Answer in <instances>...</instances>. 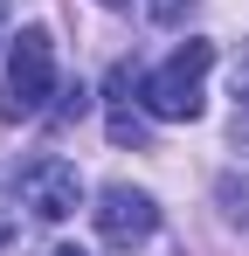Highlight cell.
Listing matches in <instances>:
<instances>
[{
	"instance_id": "cell-5",
	"label": "cell",
	"mask_w": 249,
	"mask_h": 256,
	"mask_svg": "<svg viewBox=\"0 0 249 256\" xmlns=\"http://www.w3.org/2000/svg\"><path fill=\"white\" fill-rule=\"evenodd\" d=\"M138 97V70L132 62H118L111 76H104V132H111V146H138L146 138V104H132Z\"/></svg>"
},
{
	"instance_id": "cell-7",
	"label": "cell",
	"mask_w": 249,
	"mask_h": 256,
	"mask_svg": "<svg viewBox=\"0 0 249 256\" xmlns=\"http://www.w3.org/2000/svg\"><path fill=\"white\" fill-rule=\"evenodd\" d=\"M236 97L249 104V48H242V62H236Z\"/></svg>"
},
{
	"instance_id": "cell-4",
	"label": "cell",
	"mask_w": 249,
	"mask_h": 256,
	"mask_svg": "<svg viewBox=\"0 0 249 256\" xmlns=\"http://www.w3.org/2000/svg\"><path fill=\"white\" fill-rule=\"evenodd\" d=\"M90 222H97V236H104L111 250H138V242L160 228V208H152V194H138V187H104L97 208H90Z\"/></svg>"
},
{
	"instance_id": "cell-9",
	"label": "cell",
	"mask_w": 249,
	"mask_h": 256,
	"mask_svg": "<svg viewBox=\"0 0 249 256\" xmlns=\"http://www.w3.org/2000/svg\"><path fill=\"white\" fill-rule=\"evenodd\" d=\"M48 256H83V250H48Z\"/></svg>"
},
{
	"instance_id": "cell-8",
	"label": "cell",
	"mask_w": 249,
	"mask_h": 256,
	"mask_svg": "<svg viewBox=\"0 0 249 256\" xmlns=\"http://www.w3.org/2000/svg\"><path fill=\"white\" fill-rule=\"evenodd\" d=\"M97 7H132V0H97Z\"/></svg>"
},
{
	"instance_id": "cell-3",
	"label": "cell",
	"mask_w": 249,
	"mask_h": 256,
	"mask_svg": "<svg viewBox=\"0 0 249 256\" xmlns=\"http://www.w3.org/2000/svg\"><path fill=\"white\" fill-rule=\"evenodd\" d=\"M21 208L35 214V222H70V214L83 208V180L70 160H28L21 166Z\"/></svg>"
},
{
	"instance_id": "cell-1",
	"label": "cell",
	"mask_w": 249,
	"mask_h": 256,
	"mask_svg": "<svg viewBox=\"0 0 249 256\" xmlns=\"http://www.w3.org/2000/svg\"><path fill=\"white\" fill-rule=\"evenodd\" d=\"M208 70H214V42H180L160 70L138 76V104H146L152 118H166V125H187V118H201Z\"/></svg>"
},
{
	"instance_id": "cell-2",
	"label": "cell",
	"mask_w": 249,
	"mask_h": 256,
	"mask_svg": "<svg viewBox=\"0 0 249 256\" xmlns=\"http://www.w3.org/2000/svg\"><path fill=\"white\" fill-rule=\"evenodd\" d=\"M56 97V35L48 28H21L7 48V84H0V118H42Z\"/></svg>"
},
{
	"instance_id": "cell-6",
	"label": "cell",
	"mask_w": 249,
	"mask_h": 256,
	"mask_svg": "<svg viewBox=\"0 0 249 256\" xmlns=\"http://www.w3.org/2000/svg\"><path fill=\"white\" fill-rule=\"evenodd\" d=\"M146 14H152L160 28H180V21H187V0H146Z\"/></svg>"
},
{
	"instance_id": "cell-10",
	"label": "cell",
	"mask_w": 249,
	"mask_h": 256,
	"mask_svg": "<svg viewBox=\"0 0 249 256\" xmlns=\"http://www.w3.org/2000/svg\"><path fill=\"white\" fill-rule=\"evenodd\" d=\"M0 14H7V0H0Z\"/></svg>"
}]
</instances>
